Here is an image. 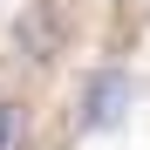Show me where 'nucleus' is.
I'll return each mask as SVG.
<instances>
[{
  "mask_svg": "<svg viewBox=\"0 0 150 150\" xmlns=\"http://www.w3.org/2000/svg\"><path fill=\"white\" fill-rule=\"evenodd\" d=\"M123 109H130V75L103 68V75L89 82V96H82V130H116Z\"/></svg>",
  "mask_w": 150,
  "mask_h": 150,
  "instance_id": "f257e3e1",
  "label": "nucleus"
},
{
  "mask_svg": "<svg viewBox=\"0 0 150 150\" xmlns=\"http://www.w3.org/2000/svg\"><path fill=\"white\" fill-rule=\"evenodd\" d=\"M14 41L28 48L34 62H48V55H55V41H62V28H55V14H48V7H34V14L14 21Z\"/></svg>",
  "mask_w": 150,
  "mask_h": 150,
  "instance_id": "f03ea898",
  "label": "nucleus"
},
{
  "mask_svg": "<svg viewBox=\"0 0 150 150\" xmlns=\"http://www.w3.org/2000/svg\"><path fill=\"white\" fill-rule=\"evenodd\" d=\"M7 143H14V109L0 103V150H7Z\"/></svg>",
  "mask_w": 150,
  "mask_h": 150,
  "instance_id": "7ed1b4c3",
  "label": "nucleus"
}]
</instances>
